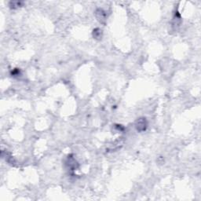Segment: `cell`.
<instances>
[{
  "label": "cell",
  "mask_w": 201,
  "mask_h": 201,
  "mask_svg": "<svg viewBox=\"0 0 201 201\" xmlns=\"http://www.w3.org/2000/svg\"><path fill=\"white\" fill-rule=\"evenodd\" d=\"M148 127V122L146 119L144 117L137 119V121L135 122V127L138 132H143L145 131Z\"/></svg>",
  "instance_id": "1"
},
{
  "label": "cell",
  "mask_w": 201,
  "mask_h": 201,
  "mask_svg": "<svg viewBox=\"0 0 201 201\" xmlns=\"http://www.w3.org/2000/svg\"><path fill=\"white\" fill-rule=\"evenodd\" d=\"M20 74V71L18 69H14L13 72H12V75H18Z\"/></svg>",
  "instance_id": "6"
},
{
  "label": "cell",
  "mask_w": 201,
  "mask_h": 201,
  "mask_svg": "<svg viewBox=\"0 0 201 201\" xmlns=\"http://www.w3.org/2000/svg\"><path fill=\"white\" fill-rule=\"evenodd\" d=\"M95 17H96V18L97 19V21H98L101 24H105V22H106V20H107V14H106V12L104 11V10H102V9H97V10H96V11H95Z\"/></svg>",
  "instance_id": "3"
},
{
  "label": "cell",
  "mask_w": 201,
  "mask_h": 201,
  "mask_svg": "<svg viewBox=\"0 0 201 201\" xmlns=\"http://www.w3.org/2000/svg\"><path fill=\"white\" fill-rule=\"evenodd\" d=\"M102 31H101L100 28H95L93 31V37L95 39L100 40V39H101V38H102Z\"/></svg>",
  "instance_id": "4"
},
{
  "label": "cell",
  "mask_w": 201,
  "mask_h": 201,
  "mask_svg": "<svg viewBox=\"0 0 201 201\" xmlns=\"http://www.w3.org/2000/svg\"><path fill=\"white\" fill-rule=\"evenodd\" d=\"M22 4H23V2H19V1H14V2H10V6L11 8H14V9H15V8H18V7H20V6H21Z\"/></svg>",
  "instance_id": "5"
},
{
  "label": "cell",
  "mask_w": 201,
  "mask_h": 201,
  "mask_svg": "<svg viewBox=\"0 0 201 201\" xmlns=\"http://www.w3.org/2000/svg\"><path fill=\"white\" fill-rule=\"evenodd\" d=\"M65 164L67 167L71 170H75L79 167V163H78L77 161L75 160V159L74 158L72 155L68 156L67 160H66Z\"/></svg>",
  "instance_id": "2"
}]
</instances>
